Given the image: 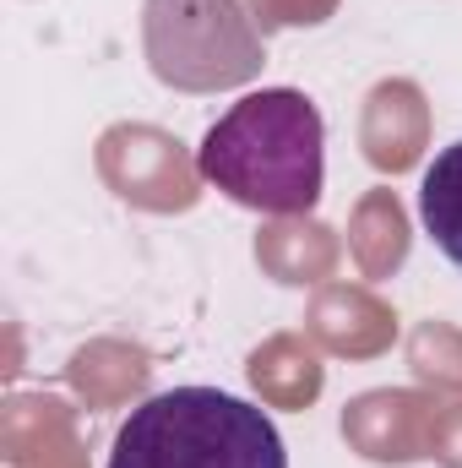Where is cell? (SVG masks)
Here are the masks:
<instances>
[{
  "instance_id": "obj_1",
  "label": "cell",
  "mask_w": 462,
  "mask_h": 468,
  "mask_svg": "<svg viewBox=\"0 0 462 468\" xmlns=\"http://www.w3.org/2000/svg\"><path fill=\"white\" fill-rule=\"evenodd\" d=\"M196 169L250 213L299 218L327 191V120L299 88H261L207 125Z\"/></svg>"
},
{
  "instance_id": "obj_2",
  "label": "cell",
  "mask_w": 462,
  "mask_h": 468,
  "mask_svg": "<svg viewBox=\"0 0 462 468\" xmlns=\"http://www.w3.org/2000/svg\"><path fill=\"white\" fill-rule=\"evenodd\" d=\"M104 468H289L283 431L224 387H163L115 431Z\"/></svg>"
},
{
  "instance_id": "obj_3",
  "label": "cell",
  "mask_w": 462,
  "mask_h": 468,
  "mask_svg": "<svg viewBox=\"0 0 462 468\" xmlns=\"http://www.w3.org/2000/svg\"><path fill=\"white\" fill-rule=\"evenodd\" d=\"M147 60L174 88H234L261 71L239 0H147Z\"/></svg>"
},
{
  "instance_id": "obj_4",
  "label": "cell",
  "mask_w": 462,
  "mask_h": 468,
  "mask_svg": "<svg viewBox=\"0 0 462 468\" xmlns=\"http://www.w3.org/2000/svg\"><path fill=\"white\" fill-rule=\"evenodd\" d=\"M419 224L430 234V245L452 267H462V136L452 147H441L419 175Z\"/></svg>"
}]
</instances>
